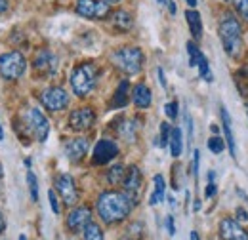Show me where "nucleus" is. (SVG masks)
I'll return each mask as SVG.
<instances>
[{
  "mask_svg": "<svg viewBox=\"0 0 248 240\" xmlns=\"http://www.w3.org/2000/svg\"><path fill=\"white\" fill-rule=\"evenodd\" d=\"M111 23H113V27L119 30V32H128V30L132 29V25H134V19H132L130 12L117 10V12L111 14Z\"/></svg>",
  "mask_w": 248,
  "mask_h": 240,
  "instance_id": "a211bd4d",
  "label": "nucleus"
},
{
  "mask_svg": "<svg viewBox=\"0 0 248 240\" xmlns=\"http://www.w3.org/2000/svg\"><path fill=\"white\" fill-rule=\"evenodd\" d=\"M8 10V0H0V12H6Z\"/></svg>",
  "mask_w": 248,
  "mask_h": 240,
  "instance_id": "37998d69",
  "label": "nucleus"
},
{
  "mask_svg": "<svg viewBox=\"0 0 248 240\" xmlns=\"http://www.w3.org/2000/svg\"><path fill=\"white\" fill-rule=\"evenodd\" d=\"M132 206H134V200L126 193H119V191H105L97 198V213L107 225L124 221L130 215Z\"/></svg>",
  "mask_w": 248,
  "mask_h": 240,
  "instance_id": "f257e3e1",
  "label": "nucleus"
},
{
  "mask_svg": "<svg viewBox=\"0 0 248 240\" xmlns=\"http://www.w3.org/2000/svg\"><path fill=\"white\" fill-rule=\"evenodd\" d=\"M170 150H172V156L178 158L184 150V137H182V130L180 128H172V134H170Z\"/></svg>",
  "mask_w": 248,
  "mask_h": 240,
  "instance_id": "4be33fe9",
  "label": "nucleus"
},
{
  "mask_svg": "<svg viewBox=\"0 0 248 240\" xmlns=\"http://www.w3.org/2000/svg\"><path fill=\"white\" fill-rule=\"evenodd\" d=\"M128 240H130V239H128Z\"/></svg>",
  "mask_w": 248,
  "mask_h": 240,
  "instance_id": "864d4df0",
  "label": "nucleus"
},
{
  "mask_svg": "<svg viewBox=\"0 0 248 240\" xmlns=\"http://www.w3.org/2000/svg\"><path fill=\"white\" fill-rule=\"evenodd\" d=\"M93 122H95V113L90 107H78L69 115V126L75 132H84V130L92 128Z\"/></svg>",
  "mask_w": 248,
  "mask_h": 240,
  "instance_id": "9b49d317",
  "label": "nucleus"
},
{
  "mask_svg": "<svg viewBox=\"0 0 248 240\" xmlns=\"http://www.w3.org/2000/svg\"><path fill=\"white\" fill-rule=\"evenodd\" d=\"M132 99H134V105L138 109H147L151 105V90L145 84H138V86H134Z\"/></svg>",
  "mask_w": 248,
  "mask_h": 240,
  "instance_id": "6ab92c4d",
  "label": "nucleus"
},
{
  "mask_svg": "<svg viewBox=\"0 0 248 240\" xmlns=\"http://www.w3.org/2000/svg\"><path fill=\"white\" fill-rule=\"evenodd\" d=\"M216 195V183H214V172H208V187L204 191V196L206 198H212Z\"/></svg>",
  "mask_w": 248,
  "mask_h": 240,
  "instance_id": "72a5a7b5",
  "label": "nucleus"
},
{
  "mask_svg": "<svg viewBox=\"0 0 248 240\" xmlns=\"http://www.w3.org/2000/svg\"><path fill=\"white\" fill-rule=\"evenodd\" d=\"M221 122H223V134H225V141H227V147L233 158H237V145H235V135H233V130H231V117L227 113L225 107H221Z\"/></svg>",
  "mask_w": 248,
  "mask_h": 240,
  "instance_id": "f3484780",
  "label": "nucleus"
},
{
  "mask_svg": "<svg viewBox=\"0 0 248 240\" xmlns=\"http://www.w3.org/2000/svg\"><path fill=\"white\" fill-rule=\"evenodd\" d=\"M88 152V139L84 137H75V139H69L65 143V154L71 162H80Z\"/></svg>",
  "mask_w": 248,
  "mask_h": 240,
  "instance_id": "dca6fc26",
  "label": "nucleus"
},
{
  "mask_svg": "<svg viewBox=\"0 0 248 240\" xmlns=\"http://www.w3.org/2000/svg\"><path fill=\"white\" fill-rule=\"evenodd\" d=\"M27 69V60L21 52H8L0 56V76L6 80H17Z\"/></svg>",
  "mask_w": 248,
  "mask_h": 240,
  "instance_id": "39448f33",
  "label": "nucleus"
},
{
  "mask_svg": "<svg viewBox=\"0 0 248 240\" xmlns=\"http://www.w3.org/2000/svg\"><path fill=\"white\" fill-rule=\"evenodd\" d=\"M84 240H105L103 239V233H101V227L97 223H88L86 229H84Z\"/></svg>",
  "mask_w": 248,
  "mask_h": 240,
  "instance_id": "a878e982",
  "label": "nucleus"
},
{
  "mask_svg": "<svg viewBox=\"0 0 248 240\" xmlns=\"http://www.w3.org/2000/svg\"><path fill=\"white\" fill-rule=\"evenodd\" d=\"M158 78H160V84L166 88V78H164V73H162V69H158Z\"/></svg>",
  "mask_w": 248,
  "mask_h": 240,
  "instance_id": "a19ab883",
  "label": "nucleus"
},
{
  "mask_svg": "<svg viewBox=\"0 0 248 240\" xmlns=\"http://www.w3.org/2000/svg\"><path fill=\"white\" fill-rule=\"evenodd\" d=\"M187 4H189L191 8H195V6H197V0H187Z\"/></svg>",
  "mask_w": 248,
  "mask_h": 240,
  "instance_id": "49530a36",
  "label": "nucleus"
},
{
  "mask_svg": "<svg viewBox=\"0 0 248 240\" xmlns=\"http://www.w3.org/2000/svg\"><path fill=\"white\" fill-rule=\"evenodd\" d=\"M233 6H235V10H237V14L248 21V0H233Z\"/></svg>",
  "mask_w": 248,
  "mask_h": 240,
  "instance_id": "473e14b6",
  "label": "nucleus"
},
{
  "mask_svg": "<svg viewBox=\"0 0 248 240\" xmlns=\"http://www.w3.org/2000/svg\"><path fill=\"white\" fill-rule=\"evenodd\" d=\"M4 229H6V219H4V215H2V211H0V235L4 233Z\"/></svg>",
  "mask_w": 248,
  "mask_h": 240,
  "instance_id": "ea45409f",
  "label": "nucleus"
},
{
  "mask_svg": "<svg viewBox=\"0 0 248 240\" xmlns=\"http://www.w3.org/2000/svg\"><path fill=\"white\" fill-rule=\"evenodd\" d=\"M158 4H168V0H158Z\"/></svg>",
  "mask_w": 248,
  "mask_h": 240,
  "instance_id": "8fccbe9b",
  "label": "nucleus"
},
{
  "mask_svg": "<svg viewBox=\"0 0 248 240\" xmlns=\"http://www.w3.org/2000/svg\"><path fill=\"white\" fill-rule=\"evenodd\" d=\"M199 73H201V78H204L206 82H212L214 78H212V71H210V67H208V61H206V58L202 56L201 58V61H199Z\"/></svg>",
  "mask_w": 248,
  "mask_h": 240,
  "instance_id": "cd10ccee",
  "label": "nucleus"
},
{
  "mask_svg": "<svg viewBox=\"0 0 248 240\" xmlns=\"http://www.w3.org/2000/svg\"><path fill=\"white\" fill-rule=\"evenodd\" d=\"M56 189H58L62 200L67 206L77 204V200H78V191H77L75 180H73L69 174H62V176L56 178Z\"/></svg>",
  "mask_w": 248,
  "mask_h": 240,
  "instance_id": "1a4fd4ad",
  "label": "nucleus"
},
{
  "mask_svg": "<svg viewBox=\"0 0 248 240\" xmlns=\"http://www.w3.org/2000/svg\"><path fill=\"white\" fill-rule=\"evenodd\" d=\"M170 134H172V128L168 122H162L160 124V137H158V145L160 147H166L170 143Z\"/></svg>",
  "mask_w": 248,
  "mask_h": 240,
  "instance_id": "c85d7f7f",
  "label": "nucleus"
},
{
  "mask_svg": "<svg viewBox=\"0 0 248 240\" xmlns=\"http://www.w3.org/2000/svg\"><path fill=\"white\" fill-rule=\"evenodd\" d=\"M219 239L221 240H248V233L243 225L231 217L219 221Z\"/></svg>",
  "mask_w": 248,
  "mask_h": 240,
  "instance_id": "ddd939ff",
  "label": "nucleus"
},
{
  "mask_svg": "<svg viewBox=\"0 0 248 240\" xmlns=\"http://www.w3.org/2000/svg\"><path fill=\"white\" fill-rule=\"evenodd\" d=\"M168 10H170V14H176V4L172 0H168Z\"/></svg>",
  "mask_w": 248,
  "mask_h": 240,
  "instance_id": "79ce46f5",
  "label": "nucleus"
},
{
  "mask_svg": "<svg viewBox=\"0 0 248 240\" xmlns=\"http://www.w3.org/2000/svg\"><path fill=\"white\" fill-rule=\"evenodd\" d=\"M2 176H4V172H2V164H0V180H2Z\"/></svg>",
  "mask_w": 248,
  "mask_h": 240,
  "instance_id": "3c124183",
  "label": "nucleus"
},
{
  "mask_svg": "<svg viewBox=\"0 0 248 240\" xmlns=\"http://www.w3.org/2000/svg\"><path fill=\"white\" fill-rule=\"evenodd\" d=\"M27 183H29V193H31V198L36 202V200H38V181H36V176L32 174L31 170L27 172Z\"/></svg>",
  "mask_w": 248,
  "mask_h": 240,
  "instance_id": "c756f323",
  "label": "nucleus"
},
{
  "mask_svg": "<svg viewBox=\"0 0 248 240\" xmlns=\"http://www.w3.org/2000/svg\"><path fill=\"white\" fill-rule=\"evenodd\" d=\"M121 135H123L126 141H134V137H136V132H134V122H124L123 128H121Z\"/></svg>",
  "mask_w": 248,
  "mask_h": 240,
  "instance_id": "2f4dec72",
  "label": "nucleus"
},
{
  "mask_svg": "<svg viewBox=\"0 0 248 240\" xmlns=\"http://www.w3.org/2000/svg\"><path fill=\"white\" fill-rule=\"evenodd\" d=\"M166 229H168V235H174L176 233V225H174V217L172 215L166 217Z\"/></svg>",
  "mask_w": 248,
  "mask_h": 240,
  "instance_id": "4c0bfd02",
  "label": "nucleus"
},
{
  "mask_svg": "<svg viewBox=\"0 0 248 240\" xmlns=\"http://www.w3.org/2000/svg\"><path fill=\"white\" fill-rule=\"evenodd\" d=\"M193 210H195V211L201 210V202H199V200H195V204H193Z\"/></svg>",
  "mask_w": 248,
  "mask_h": 240,
  "instance_id": "c03bdc74",
  "label": "nucleus"
},
{
  "mask_svg": "<svg viewBox=\"0 0 248 240\" xmlns=\"http://www.w3.org/2000/svg\"><path fill=\"white\" fill-rule=\"evenodd\" d=\"M235 213H237V219H239V221H248V211L245 210V208H237Z\"/></svg>",
  "mask_w": 248,
  "mask_h": 240,
  "instance_id": "58836bf2",
  "label": "nucleus"
},
{
  "mask_svg": "<svg viewBox=\"0 0 248 240\" xmlns=\"http://www.w3.org/2000/svg\"><path fill=\"white\" fill-rule=\"evenodd\" d=\"M75 10L86 19H105L111 15V4L107 0H77Z\"/></svg>",
  "mask_w": 248,
  "mask_h": 240,
  "instance_id": "423d86ee",
  "label": "nucleus"
},
{
  "mask_svg": "<svg viewBox=\"0 0 248 240\" xmlns=\"http://www.w3.org/2000/svg\"><path fill=\"white\" fill-rule=\"evenodd\" d=\"M107 2H109V4H111V2H121V0H107Z\"/></svg>",
  "mask_w": 248,
  "mask_h": 240,
  "instance_id": "603ef678",
  "label": "nucleus"
},
{
  "mask_svg": "<svg viewBox=\"0 0 248 240\" xmlns=\"http://www.w3.org/2000/svg\"><path fill=\"white\" fill-rule=\"evenodd\" d=\"M97 67L93 63H80L71 73V86L78 97H86L95 88Z\"/></svg>",
  "mask_w": 248,
  "mask_h": 240,
  "instance_id": "7ed1b4c3",
  "label": "nucleus"
},
{
  "mask_svg": "<svg viewBox=\"0 0 248 240\" xmlns=\"http://www.w3.org/2000/svg\"><path fill=\"white\" fill-rule=\"evenodd\" d=\"M164 111H166V117H168V119L174 120L176 117H178V103H176V101H170V103H166Z\"/></svg>",
  "mask_w": 248,
  "mask_h": 240,
  "instance_id": "c9c22d12",
  "label": "nucleus"
},
{
  "mask_svg": "<svg viewBox=\"0 0 248 240\" xmlns=\"http://www.w3.org/2000/svg\"><path fill=\"white\" fill-rule=\"evenodd\" d=\"M219 38L223 42L225 52L231 58H239L243 52V42H241V23L233 15H225L219 23Z\"/></svg>",
  "mask_w": 248,
  "mask_h": 240,
  "instance_id": "f03ea898",
  "label": "nucleus"
},
{
  "mask_svg": "<svg viewBox=\"0 0 248 240\" xmlns=\"http://www.w3.org/2000/svg\"><path fill=\"white\" fill-rule=\"evenodd\" d=\"M40 101H42V105H44L48 111L58 113V111H63V109L69 105V95H67V91L63 90V88L54 86V88H48V90L42 91Z\"/></svg>",
  "mask_w": 248,
  "mask_h": 240,
  "instance_id": "0eeeda50",
  "label": "nucleus"
},
{
  "mask_svg": "<svg viewBox=\"0 0 248 240\" xmlns=\"http://www.w3.org/2000/svg\"><path fill=\"white\" fill-rule=\"evenodd\" d=\"M191 240H201L199 235H197V231H191Z\"/></svg>",
  "mask_w": 248,
  "mask_h": 240,
  "instance_id": "a18cd8bd",
  "label": "nucleus"
},
{
  "mask_svg": "<svg viewBox=\"0 0 248 240\" xmlns=\"http://www.w3.org/2000/svg\"><path fill=\"white\" fill-rule=\"evenodd\" d=\"M32 69L40 76H52L58 71V58L50 50H38L32 60Z\"/></svg>",
  "mask_w": 248,
  "mask_h": 240,
  "instance_id": "6e6552de",
  "label": "nucleus"
},
{
  "mask_svg": "<svg viewBox=\"0 0 248 240\" xmlns=\"http://www.w3.org/2000/svg\"><path fill=\"white\" fill-rule=\"evenodd\" d=\"M48 200H50V206H52V211L54 213H60V202H58V196H56V191H48Z\"/></svg>",
  "mask_w": 248,
  "mask_h": 240,
  "instance_id": "f704fd0d",
  "label": "nucleus"
},
{
  "mask_svg": "<svg viewBox=\"0 0 248 240\" xmlns=\"http://www.w3.org/2000/svg\"><path fill=\"white\" fill-rule=\"evenodd\" d=\"M19 240H27V237L25 235H19Z\"/></svg>",
  "mask_w": 248,
  "mask_h": 240,
  "instance_id": "de8ad7c7",
  "label": "nucleus"
},
{
  "mask_svg": "<svg viewBox=\"0 0 248 240\" xmlns=\"http://www.w3.org/2000/svg\"><path fill=\"white\" fill-rule=\"evenodd\" d=\"M235 84H237V90L241 91V95L248 97V65L235 73Z\"/></svg>",
  "mask_w": 248,
  "mask_h": 240,
  "instance_id": "b1692460",
  "label": "nucleus"
},
{
  "mask_svg": "<svg viewBox=\"0 0 248 240\" xmlns=\"http://www.w3.org/2000/svg\"><path fill=\"white\" fill-rule=\"evenodd\" d=\"M155 191H153V195H151V198H149V204L151 206H156L158 202H162L164 200V189H166V183H164V178L160 176V174H156L155 178Z\"/></svg>",
  "mask_w": 248,
  "mask_h": 240,
  "instance_id": "5701e85b",
  "label": "nucleus"
},
{
  "mask_svg": "<svg viewBox=\"0 0 248 240\" xmlns=\"http://www.w3.org/2000/svg\"><path fill=\"white\" fill-rule=\"evenodd\" d=\"M186 19L187 23H189V29H191V34L199 40L201 36H202V21H201V15H199V12H195V10H187L186 12Z\"/></svg>",
  "mask_w": 248,
  "mask_h": 240,
  "instance_id": "aec40b11",
  "label": "nucleus"
},
{
  "mask_svg": "<svg viewBox=\"0 0 248 240\" xmlns=\"http://www.w3.org/2000/svg\"><path fill=\"white\" fill-rule=\"evenodd\" d=\"M27 119H29V126H31L34 137H36L40 143H44L46 137H48V134H50V122H48V119H46V117L42 115V111L36 109V107H32L31 111H29Z\"/></svg>",
  "mask_w": 248,
  "mask_h": 240,
  "instance_id": "9d476101",
  "label": "nucleus"
},
{
  "mask_svg": "<svg viewBox=\"0 0 248 240\" xmlns=\"http://www.w3.org/2000/svg\"><path fill=\"white\" fill-rule=\"evenodd\" d=\"M128 88H130V82L128 80H123L121 84H119V88L115 91V97H113V107L115 109H123L128 105Z\"/></svg>",
  "mask_w": 248,
  "mask_h": 240,
  "instance_id": "412c9836",
  "label": "nucleus"
},
{
  "mask_svg": "<svg viewBox=\"0 0 248 240\" xmlns=\"http://www.w3.org/2000/svg\"><path fill=\"white\" fill-rule=\"evenodd\" d=\"M4 139V134H2V128H0V141Z\"/></svg>",
  "mask_w": 248,
  "mask_h": 240,
  "instance_id": "09e8293b",
  "label": "nucleus"
},
{
  "mask_svg": "<svg viewBox=\"0 0 248 240\" xmlns=\"http://www.w3.org/2000/svg\"><path fill=\"white\" fill-rule=\"evenodd\" d=\"M187 52H189V65H191V67H197L199 61H201V58H202L201 50H199L193 42H187Z\"/></svg>",
  "mask_w": 248,
  "mask_h": 240,
  "instance_id": "bb28decb",
  "label": "nucleus"
},
{
  "mask_svg": "<svg viewBox=\"0 0 248 240\" xmlns=\"http://www.w3.org/2000/svg\"><path fill=\"white\" fill-rule=\"evenodd\" d=\"M92 219V211L88 206H78L67 215V227L73 231V233H80L86 229V225L90 223Z\"/></svg>",
  "mask_w": 248,
  "mask_h": 240,
  "instance_id": "4468645a",
  "label": "nucleus"
},
{
  "mask_svg": "<svg viewBox=\"0 0 248 240\" xmlns=\"http://www.w3.org/2000/svg\"><path fill=\"white\" fill-rule=\"evenodd\" d=\"M124 193L134 200V204L138 202V195H140V189H141V172L138 166H130L126 170V176H124Z\"/></svg>",
  "mask_w": 248,
  "mask_h": 240,
  "instance_id": "2eb2a0df",
  "label": "nucleus"
},
{
  "mask_svg": "<svg viewBox=\"0 0 248 240\" xmlns=\"http://www.w3.org/2000/svg\"><path fill=\"white\" fill-rule=\"evenodd\" d=\"M117 154H119V147H117L115 141H111V139H101V141H97V145L93 147L92 162L97 164V166H103V164L111 162Z\"/></svg>",
  "mask_w": 248,
  "mask_h": 240,
  "instance_id": "f8f14e48",
  "label": "nucleus"
},
{
  "mask_svg": "<svg viewBox=\"0 0 248 240\" xmlns=\"http://www.w3.org/2000/svg\"><path fill=\"white\" fill-rule=\"evenodd\" d=\"M143 52L136 46H124L113 54V63L126 75H138L143 67Z\"/></svg>",
  "mask_w": 248,
  "mask_h": 240,
  "instance_id": "20e7f679",
  "label": "nucleus"
},
{
  "mask_svg": "<svg viewBox=\"0 0 248 240\" xmlns=\"http://www.w3.org/2000/svg\"><path fill=\"white\" fill-rule=\"evenodd\" d=\"M193 154H195V156H193V168H191V170H193V176H195V180H197V176H199V154H201V152L195 150Z\"/></svg>",
  "mask_w": 248,
  "mask_h": 240,
  "instance_id": "e433bc0d",
  "label": "nucleus"
},
{
  "mask_svg": "<svg viewBox=\"0 0 248 240\" xmlns=\"http://www.w3.org/2000/svg\"><path fill=\"white\" fill-rule=\"evenodd\" d=\"M208 149L212 150L214 154H219L221 150L225 149V143H223V139H221V137L214 135V137H210V139H208Z\"/></svg>",
  "mask_w": 248,
  "mask_h": 240,
  "instance_id": "7c9ffc66",
  "label": "nucleus"
},
{
  "mask_svg": "<svg viewBox=\"0 0 248 240\" xmlns=\"http://www.w3.org/2000/svg\"><path fill=\"white\" fill-rule=\"evenodd\" d=\"M124 176H126L124 166L123 164H117V166H113V168L107 172V181H109L111 185H121L124 181Z\"/></svg>",
  "mask_w": 248,
  "mask_h": 240,
  "instance_id": "393cba45",
  "label": "nucleus"
}]
</instances>
